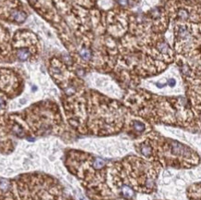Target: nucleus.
Returning a JSON list of instances; mask_svg holds the SVG:
<instances>
[{
	"label": "nucleus",
	"instance_id": "1",
	"mask_svg": "<svg viewBox=\"0 0 201 200\" xmlns=\"http://www.w3.org/2000/svg\"><path fill=\"white\" fill-rule=\"evenodd\" d=\"M161 166L141 157L129 156L108 168L107 184L114 196L131 200L135 193L152 194Z\"/></svg>",
	"mask_w": 201,
	"mask_h": 200
},
{
	"label": "nucleus",
	"instance_id": "2",
	"mask_svg": "<svg viewBox=\"0 0 201 200\" xmlns=\"http://www.w3.org/2000/svg\"><path fill=\"white\" fill-rule=\"evenodd\" d=\"M135 146L143 158L159 166L190 169L199 163V154L189 146L158 135H149Z\"/></svg>",
	"mask_w": 201,
	"mask_h": 200
},
{
	"label": "nucleus",
	"instance_id": "3",
	"mask_svg": "<svg viewBox=\"0 0 201 200\" xmlns=\"http://www.w3.org/2000/svg\"><path fill=\"white\" fill-rule=\"evenodd\" d=\"M187 196L190 200H200V184H195L188 188Z\"/></svg>",
	"mask_w": 201,
	"mask_h": 200
},
{
	"label": "nucleus",
	"instance_id": "4",
	"mask_svg": "<svg viewBox=\"0 0 201 200\" xmlns=\"http://www.w3.org/2000/svg\"><path fill=\"white\" fill-rule=\"evenodd\" d=\"M31 56V52L30 50H28L27 48H20L18 50L17 52V57L21 61H25L27 60Z\"/></svg>",
	"mask_w": 201,
	"mask_h": 200
},
{
	"label": "nucleus",
	"instance_id": "5",
	"mask_svg": "<svg viewBox=\"0 0 201 200\" xmlns=\"http://www.w3.org/2000/svg\"><path fill=\"white\" fill-rule=\"evenodd\" d=\"M131 125H132V128H133V130L135 133H144L145 130V123H143V122H141L139 121H133Z\"/></svg>",
	"mask_w": 201,
	"mask_h": 200
},
{
	"label": "nucleus",
	"instance_id": "6",
	"mask_svg": "<svg viewBox=\"0 0 201 200\" xmlns=\"http://www.w3.org/2000/svg\"><path fill=\"white\" fill-rule=\"evenodd\" d=\"M11 15H12L13 20L18 21V22H23L27 17V15L22 11H13Z\"/></svg>",
	"mask_w": 201,
	"mask_h": 200
},
{
	"label": "nucleus",
	"instance_id": "7",
	"mask_svg": "<svg viewBox=\"0 0 201 200\" xmlns=\"http://www.w3.org/2000/svg\"><path fill=\"white\" fill-rule=\"evenodd\" d=\"M80 56H81V57L83 58V60H85V61L90 60L91 58H92L91 51H90L89 49L85 48V47H83V48H82V49L80 50Z\"/></svg>",
	"mask_w": 201,
	"mask_h": 200
},
{
	"label": "nucleus",
	"instance_id": "8",
	"mask_svg": "<svg viewBox=\"0 0 201 200\" xmlns=\"http://www.w3.org/2000/svg\"><path fill=\"white\" fill-rule=\"evenodd\" d=\"M5 108H6V101L2 97H0V110L4 109Z\"/></svg>",
	"mask_w": 201,
	"mask_h": 200
},
{
	"label": "nucleus",
	"instance_id": "9",
	"mask_svg": "<svg viewBox=\"0 0 201 200\" xmlns=\"http://www.w3.org/2000/svg\"><path fill=\"white\" fill-rule=\"evenodd\" d=\"M118 2L122 6H126L128 4V0H118Z\"/></svg>",
	"mask_w": 201,
	"mask_h": 200
},
{
	"label": "nucleus",
	"instance_id": "10",
	"mask_svg": "<svg viewBox=\"0 0 201 200\" xmlns=\"http://www.w3.org/2000/svg\"><path fill=\"white\" fill-rule=\"evenodd\" d=\"M174 84H175V80H174V79H170V80H169V85L174 86Z\"/></svg>",
	"mask_w": 201,
	"mask_h": 200
},
{
	"label": "nucleus",
	"instance_id": "11",
	"mask_svg": "<svg viewBox=\"0 0 201 200\" xmlns=\"http://www.w3.org/2000/svg\"><path fill=\"white\" fill-rule=\"evenodd\" d=\"M30 1H31V3H33V4H34V3H35L37 0H30Z\"/></svg>",
	"mask_w": 201,
	"mask_h": 200
}]
</instances>
